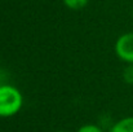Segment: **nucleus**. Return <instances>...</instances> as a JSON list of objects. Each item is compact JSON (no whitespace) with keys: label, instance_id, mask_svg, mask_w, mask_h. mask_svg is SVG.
<instances>
[{"label":"nucleus","instance_id":"nucleus-1","mask_svg":"<svg viewBox=\"0 0 133 132\" xmlns=\"http://www.w3.org/2000/svg\"><path fill=\"white\" fill-rule=\"evenodd\" d=\"M25 104L23 93L10 83L0 86V118H12L17 115Z\"/></svg>","mask_w":133,"mask_h":132},{"label":"nucleus","instance_id":"nucleus-2","mask_svg":"<svg viewBox=\"0 0 133 132\" xmlns=\"http://www.w3.org/2000/svg\"><path fill=\"white\" fill-rule=\"evenodd\" d=\"M116 57L125 65L133 64V31L122 34L114 44Z\"/></svg>","mask_w":133,"mask_h":132},{"label":"nucleus","instance_id":"nucleus-3","mask_svg":"<svg viewBox=\"0 0 133 132\" xmlns=\"http://www.w3.org/2000/svg\"><path fill=\"white\" fill-rule=\"evenodd\" d=\"M107 132H133V117H124L116 121Z\"/></svg>","mask_w":133,"mask_h":132},{"label":"nucleus","instance_id":"nucleus-4","mask_svg":"<svg viewBox=\"0 0 133 132\" xmlns=\"http://www.w3.org/2000/svg\"><path fill=\"white\" fill-rule=\"evenodd\" d=\"M89 0H62L63 5L71 10H80L84 7H87Z\"/></svg>","mask_w":133,"mask_h":132},{"label":"nucleus","instance_id":"nucleus-5","mask_svg":"<svg viewBox=\"0 0 133 132\" xmlns=\"http://www.w3.org/2000/svg\"><path fill=\"white\" fill-rule=\"evenodd\" d=\"M123 80L129 84V86H133V64H128L124 70H123Z\"/></svg>","mask_w":133,"mask_h":132},{"label":"nucleus","instance_id":"nucleus-6","mask_svg":"<svg viewBox=\"0 0 133 132\" xmlns=\"http://www.w3.org/2000/svg\"><path fill=\"white\" fill-rule=\"evenodd\" d=\"M76 132H105L102 127H99L98 124H94V123H87V124H83L78 128Z\"/></svg>","mask_w":133,"mask_h":132},{"label":"nucleus","instance_id":"nucleus-7","mask_svg":"<svg viewBox=\"0 0 133 132\" xmlns=\"http://www.w3.org/2000/svg\"><path fill=\"white\" fill-rule=\"evenodd\" d=\"M54 132H69V131H63V130H59V131H54Z\"/></svg>","mask_w":133,"mask_h":132}]
</instances>
